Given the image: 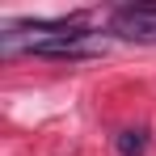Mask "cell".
Returning a JSON list of instances; mask_svg holds the SVG:
<instances>
[{
    "mask_svg": "<svg viewBox=\"0 0 156 156\" xmlns=\"http://www.w3.org/2000/svg\"><path fill=\"white\" fill-rule=\"evenodd\" d=\"M110 34L127 42H156V4H122L110 13Z\"/></svg>",
    "mask_w": 156,
    "mask_h": 156,
    "instance_id": "cell-1",
    "label": "cell"
},
{
    "mask_svg": "<svg viewBox=\"0 0 156 156\" xmlns=\"http://www.w3.org/2000/svg\"><path fill=\"white\" fill-rule=\"evenodd\" d=\"M114 148H118V156H144V152H148V131H144V127L118 131V139H114Z\"/></svg>",
    "mask_w": 156,
    "mask_h": 156,
    "instance_id": "cell-2",
    "label": "cell"
}]
</instances>
